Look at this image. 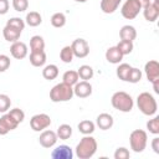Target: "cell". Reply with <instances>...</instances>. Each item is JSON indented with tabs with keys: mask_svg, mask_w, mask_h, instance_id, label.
<instances>
[{
	"mask_svg": "<svg viewBox=\"0 0 159 159\" xmlns=\"http://www.w3.org/2000/svg\"><path fill=\"white\" fill-rule=\"evenodd\" d=\"M97 148H98L97 140L91 134L84 135L76 145V155L80 159H89L96 154Z\"/></svg>",
	"mask_w": 159,
	"mask_h": 159,
	"instance_id": "1",
	"label": "cell"
},
{
	"mask_svg": "<svg viewBox=\"0 0 159 159\" xmlns=\"http://www.w3.org/2000/svg\"><path fill=\"white\" fill-rule=\"evenodd\" d=\"M137 106L144 116H154L158 111V103L154 96L149 92H142L137 97Z\"/></svg>",
	"mask_w": 159,
	"mask_h": 159,
	"instance_id": "2",
	"label": "cell"
},
{
	"mask_svg": "<svg viewBox=\"0 0 159 159\" xmlns=\"http://www.w3.org/2000/svg\"><path fill=\"white\" fill-rule=\"evenodd\" d=\"M111 103L114 109L123 112V113L130 112L134 107V101H133L132 96L124 91H118V92L113 93V96L111 98Z\"/></svg>",
	"mask_w": 159,
	"mask_h": 159,
	"instance_id": "3",
	"label": "cell"
},
{
	"mask_svg": "<svg viewBox=\"0 0 159 159\" xmlns=\"http://www.w3.org/2000/svg\"><path fill=\"white\" fill-rule=\"evenodd\" d=\"M73 96H75L73 94V87L67 84V83H65V82L57 83L50 91V99L53 103L71 101Z\"/></svg>",
	"mask_w": 159,
	"mask_h": 159,
	"instance_id": "4",
	"label": "cell"
},
{
	"mask_svg": "<svg viewBox=\"0 0 159 159\" xmlns=\"http://www.w3.org/2000/svg\"><path fill=\"white\" fill-rule=\"evenodd\" d=\"M130 149L135 153H142L148 144V134L143 129H134L129 135Z\"/></svg>",
	"mask_w": 159,
	"mask_h": 159,
	"instance_id": "5",
	"label": "cell"
},
{
	"mask_svg": "<svg viewBox=\"0 0 159 159\" xmlns=\"http://www.w3.org/2000/svg\"><path fill=\"white\" fill-rule=\"evenodd\" d=\"M142 11V5L138 0H125L120 7V14L127 20H133Z\"/></svg>",
	"mask_w": 159,
	"mask_h": 159,
	"instance_id": "6",
	"label": "cell"
},
{
	"mask_svg": "<svg viewBox=\"0 0 159 159\" xmlns=\"http://www.w3.org/2000/svg\"><path fill=\"white\" fill-rule=\"evenodd\" d=\"M51 125V118L46 113H39L31 117L30 127L34 132H42Z\"/></svg>",
	"mask_w": 159,
	"mask_h": 159,
	"instance_id": "7",
	"label": "cell"
},
{
	"mask_svg": "<svg viewBox=\"0 0 159 159\" xmlns=\"http://www.w3.org/2000/svg\"><path fill=\"white\" fill-rule=\"evenodd\" d=\"M70 46H71V48L73 51L75 57L84 58L89 53V45H88V42L84 39H81V37L76 39V40H73V42Z\"/></svg>",
	"mask_w": 159,
	"mask_h": 159,
	"instance_id": "8",
	"label": "cell"
},
{
	"mask_svg": "<svg viewBox=\"0 0 159 159\" xmlns=\"http://www.w3.org/2000/svg\"><path fill=\"white\" fill-rule=\"evenodd\" d=\"M19 123L6 112L4 116L0 117V135H6L9 132L16 129Z\"/></svg>",
	"mask_w": 159,
	"mask_h": 159,
	"instance_id": "9",
	"label": "cell"
},
{
	"mask_svg": "<svg viewBox=\"0 0 159 159\" xmlns=\"http://www.w3.org/2000/svg\"><path fill=\"white\" fill-rule=\"evenodd\" d=\"M144 72L147 76V80L152 83L157 80H159V63L155 60H150L144 65Z\"/></svg>",
	"mask_w": 159,
	"mask_h": 159,
	"instance_id": "10",
	"label": "cell"
},
{
	"mask_svg": "<svg viewBox=\"0 0 159 159\" xmlns=\"http://www.w3.org/2000/svg\"><path fill=\"white\" fill-rule=\"evenodd\" d=\"M73 94L78 98H87L92 94V84L88 81H80L73 86Z\"/></svg>",
	"mask_w": 159,
	"mask_h": 159,
	"instance_id": "11",
	"label": "cell"
},
{
	"mask_svg": "<svg viewBox=\"0 0 159 159\" xmlns=\"http://www.w3.org/2000/svg\"><path fill=\"white\" fill-rule=\"evenodd\" d=\"M57 134H56V132H53V130H42V133L40 134V137H39V142H40V144L43 147V148H46V149H50V148H52L56 143H57Z\"/></svg>",
	"mask_w": 159,
	"mask_h": 159,
	"instance_id": "12",
	"label": "cell"
},
{
	"mask_svg": "<svg viewBox=\"0 0 159 159\" xmlns=\"http://www.w3.org/2000/svg\"><path fill=\"white\" fill-rule=\"evenodd\" d=\"M143 15L144 19L149 22H154L158 16H159V5H158V0L152 1L150 4H148L147 6H144L143 9Z\"/></svg>",
	"mask_w": 159,
	"mask_h": 159,
	"instance_id": "13",
	"label": "cell"
},
{
	"mask_svg": "<svg viewBox=\"0 0 159 159\" xmlns=\"http://www.w3.org/2000/svg\"><path fill=\"white\" fill-rule=\"evenodd\" d=\"M27 46L25 42H21V41H16V42H12L11 46H10V53L14 58L16 60H22L27 56Z\"/></svg>",
	"mask_w": 159,
	"mask_h": 159,
	"instance_id": "14",
	"label": "cell"
},
{
	"mask_svg": "<svg viewBox=\"0 0 159 159\" xmlns=\"http://www.w3.org/2000/svg\"><path fill=\"white\" fill-rule=\"evenodd\" d=\"M51 158L52 159H72L73 158V152L71 149V147L62 144L56 147L52 152H51Z\"/></svg>",
	"mask_w": 159,
	"mask_h": 159,
	"instance_id": "15",
	"label": "cell"
},
{
	"mask_svg": "<svg viewBox=\"0 0 159 159\" xmlns=\"http://www.w3.org/2000/svg\"><path fill=\"white\" fill-rule=\"evenodd\" d=\"M96 124L99 127V129L107 130V129H111V128L113 127L114 119H113V117H112L109 113H101V114L97 116Z\"/></svg>",
	"mask_w": 159,
	"mask_h": 159,
	"instance_id": "16",
	"label": "cell"
},
{
	"mask_svg": "<svg viewBox=\"0 0 159 159\" xmlns=\"http://www.w3.org/2000/svg\"><path fill=\"white\" fill-rule=\"evenodd\" d=\"M21 32L22 31L17 30V29H15L12 26H9V25H5V27L2 29V36H4V39L7 42H11V43L19 41V39L21 36Z\"/></svg>",
	"mask_w": 159,
	"mask_h": 159,
	"instance_id": "17",
	"label": "cell"
},
{
	"mask_svg": "<svg viewBox=\"0 0 159 159\" xmlns=\"http://www.w3.org/2000/svg\"><path fill=\"white\" fill-rule=\"evenodd\" d=\"M106 60L109 62V63H113V65H118L120 63V61L123 60V55L120 53V51L117 48V46H112L109 47L107 51H106Z\"/></svg>",
	"mask_w": 159,
	"mask_h": 159,
	"instance_id": "18",
	"label": "cell"
},
{
	"mask_svg": "<svg viewBox=\"0 0 159 159\" xmlns=\"http://www.w3.org/2000/svg\"><path fill=\"white\" fill-rule=\"evenodd\" d=\"M119 37L120 40H124V41H134L135 37H137V30L134 26L132 25H124L122 26V29L119 30Z\"/></svg>",
	"mask_w": 159,
	"mask_h": 159,
	"instance_id": "19",
	"label": "cell"
},
{
	"mask_svg": "<svg viewBox=\"0 0 159 159\" xmlns=\"http://www.w3.org/2000/svg\"><path fill=\"white\" fill-rule=\"evenodd\" d=\"M30 63L34 67H42L46 63V53L45 51H31L30 53Z\"/></svg>",
	"mask_w": 159,
	"mask_h": 159,
	"instance_id": "20",
	"label": "cell"
},
{
	"mask_svg": "<svg viewBox=\"0 0 159 159\" xmlns=\"http://www.w3.org/2000/svg\"><path fill=\"white\" fill-rule=\"evenodd\" d=\"M120 1L122 0H101V10L104 14H113L120 5Z\"/></svg>",
	"mask_w": 159,
	"mask_h": 159,
	"instance_id": "21",
	"label": "cell"
},
{
	"mask_svg": "<svg viewBox=\"0 0 159 159\" xmlns=\"http://www.w3.org/2000/svg\"><path fill=\"white\" fill-rule=\"evenodd\" d=\"M42 76L45 80L47 81H52L55 78H57L58 76V67L53 63H50V65H46L42 70Z\"/></svg>",
	"mask_w": 159,
	"mask_h": 159,
	"instance_id": "22",
	"label": "cell"
},
{
	"mask_svg": "<svg viewBox=\"0 0 159 159\" xmlns=\"http://www.w3.org/2000/svg\"><path fill=\"white\" fill-rule=\"evenodd\" d=\"M78 128V132L82 133L83 135H89L94 132L96 129V124L92 122V120H88V119H84V120H81L77 125Z\"/></svg>",
	"mask_w": 159,
	"mask_h": 159,
	"instance_id": "23",
	"label": "cell"
},
{
	"mask_svg": "<svg viewBox=\"0 0 159 159\" xmlns=\"http://www.w3.org/2000/svg\"><path fill=\"white\" fill-rule=\"evenodd\" d=\"M42 22V16L40 15V12L37 11H30L26 14V19H25V24H27L31 27H36L39 25H41Z\"/></svg>",
	"mask_w": 159,
	"mask_h": 159,
	"instance_id": "24",
	"label": "cell"
},
{
	"mask_svg": "<svg viewBox=\"0 0 159 159\" xmlns=\"http://www.w3.org/2000/svg\"><path fill=\"white\" fill-rule=\"evenodd\" d=\"M56 134H57V138H58V139L67 140V139H70L71 135H72V127H71L70 124L63 123V124H61V125L57 128Z\"/></svg>",
	"mask_w": 159,
	"mask_h": 159,
	"instance_id": "25",
	"label": "cell"
},
{
	"mask_svg": "<svg viewBox=\"0 0 159 159\" xmlns=\"http://www.w3.org/2000/svg\"><path fill=\"white\" fill-rule=\"evenodd\" d=\"M30 48L31 51H42L45 50V40L40 35H35L30 39Z\"/></svg>",
	"mask_w": 159,
	"mask_h": 159,
	"instance_id": "26",
	"label": "cell"
},
{
	"mask_svg": "<svg viewBox=\"0 0 159 159\" xmlns=\"http://www.w3.org/2000/svg\"><path fill=\"white\" fill-rule=\"evenodd\" d=\"M78 80H80L78 73H77V71H75V70H68V71H66V72L63 73V76H62V82H65V83H67V84H70V86H72V87L78 82Z\"/></svg>",
	"mask_w": 159,
	"mask_h": 159,
	"instance_id": "27",
	"label": "cell"
},
{
	"mask_svg": "<svg viewBox=\"0 0 159 159\" xmlns=\"http://www.w3.org/2000/svg\"><path fill=\"white\" fill-rule=\"evenodd\" d=\"M77 73H78V77L83 81H88L93 77L94 72H93V68L89 66V65H82L80 66V68L77 70Z\"/></svg>",
	"mask_w": 159,
	"mask_h": 159,
	"instance_id": "28",
	"label": "cell"
},
{
	"mask_svg": "<svg viewBox=\"0 0 159 159\" xmlns=\"http://www.w3.org/2000/svg\"><path fill=\"white\" fill-rule=\"evenodd\" d=\"M51 25L56 29H60V27H63L66 25V15L63 12H55L52 16H51Z\"/></svg>",
	"mask_w": 159,
	"mask_h": 159,
	"instance_id": "29",
	"label": "cell"
},
{
	"mask_svg": "<svg viewBox=\"0 0 159 159\" xmlns=\"http://www.w3.org/2000/svg\"><path fill=\"white\" fill-rule=\"evenodd\" d=\"M130 68H132V66H130L129 63H119V66L117 67V71H116L117 77H118L120 81L127 82V77H128V75H129Z\"/></svg>",
	"mask_w": 159,
	"mask_h": 159,
	"instance_id": "30",
	"label": "cell"
},
{
	"mask_svg": "<svg viewBox=\"0 0 159 159\" xmlns=\"http://www.w3.org/2000/svg\"><path fill=\"white\" fill-rule=\"evenodd\" d=\"M116 46H117V48L120 51V53H122L123 56L132 53V51H133V48H134V45H133L132 41H124V40H120Z\"/></svg>",
	"mask_w": 159,
	"mask_h": 159,
	"instance_id": "31",
	"label": "cell"
},
{
	"mask_svg": "<svg viewBox=\"0 0 159 159\" xmlns=\"http://www.w3.org/2000/svg\"><path fill=\"white\" fill-rule=\"evenodd\" d=\"M73 57H75V55H73V51H72L71 46H65L60 51V58L63 63H71Z\"/></svg>",
	"mask_w": 159,
	"mask_h": 159,
	"instance_id": "32",
	"label": "cell"
},
{
	"mask_svg": "<svg viewBox=\"0 0 159 159\" xmlns=\"http://www.w3.org/2000/svg\"><path fill=\"white\" fill-rule=\"evenodd\" d=\"M147 129L149 130V133L154 135L159 134V116H154L152 119L147 122Z\"/></svg>",
	"mask_w": 159,
	"mask_h": 159,
	"instance_id": "33",
	"label": "cell"
},
{
	"mask_svg": "<svg viewBox=\"0 0 159 159\" xmlns=\"http://www.w3.org/2000/svg\"><path fill=\"white\" fill-rule=\"evenodd\" d=\"M142 80V71L137 67H132L129 71V75L127 77V82L129 83H138Z\"/></svg>",
	"mask_w": 159,
	"mask_h": 159,
	"instance_id": "34",
	"label": "cell"
},
{
	"mask_svg": "<svg viewBox=\"0 0 159 159\" xmlns=\"http://www.w3.org/2000/svg\"><path fill=\"white\" fill-rule=\"evenodd\" d=\"M11 99L7 94L0 93V113H6L10 109Z\"/></svg>",
	"mask_w": 159,
	"mask_h": 159,
	"instance_id": "35",
	"label": "cell"
},
{
	"mask_svg": "<svg viewBox=\"0 0 159 159\" xmlns=\"http://www.w3.org/2000/svg\"><path fill=\"white\" fill-rule=\"evenodd\" d=\"M6 25H9V26H12V27H15V29H17V30H20V31H22L24 29H25V20H22L21 17H11V19H9L7 20V22H6Z\"/></svg>",
	"mask_w": 159,
	"mask_h": 159,
	"instance_id": "36",
	"label": "cell"
},
{
	"mask_svg": "<svg viewBox=\"0 0 159 159\" xmlns=\"http://www.w3.org/2000/svg\"><path fill=\"white\" fill-rule=\"evenodd\" d=\"M12 7L17 12H24L29 9V0H12Z\"/></svg>",
	"mask_w": 159,
	"mask_h": 159,
	"instance_id": "37",
	"label": "cell"
},
{
	"mask_svg": "<svg viewBox=\"0 0 159 159\" xmlns=\"http://www.w3.org/2000/svg\"><path fill=\"white\" fill-rule=\"evenodd\" d=\"M7 113H9L19 124L25 119V112H24L22 109H20V108H12V109H10Z\"/></svg>",
	"mask_w": 159,
	"mask_h": 159,
	"instance_id": "38",
	"label": "cell"
},
{
	"mask_svg": "<svg viewBox=\"0 0 159 159\" xmlns=\"http://www.w3.org/2000/svg\"><path fill=\"white\" fill-rule=\"evenodd\" d=\"M113 157H114V159H128L130 157V153L125 147H119L116 149Z\"/></svg>",
	"mask_w": 159,
	"mask_h": 159,
	"instance_id": "39",
	"label": "cell"
},
{
	"mask_svg": "<svg viewBox=\"0 0 159 159\" xmlns=\"http://www.w3.org/2000/svg\"><path fill=\"white\" fill-rule=\"evenodd\" d=\"M11 65V61H10V57L6 56V55H0V73L1 72H5Z\"/></svg>",
	"mask_w": 159,
	"mask_h": 159,
	"instance_id": "40",
	"label": "cell"
},
{
	"mask_svg": "<svg viewBox=\"0 0 159 159\" xmlns=\"http://www.w3.org/2000/svg\"><path fill=\"white\" fill-rule=\"evenodd\" d=\"M10 4L9 0H0V15H5L9 11Z\"/></svg>",
	"mask_w": 159,
	"mask_h": 159,
	"instance_id": "41",
	"label": "cell"
},
{
	"mask_svg": "<svg viewBox=\"0 0 159 159\" xmlns=\"http://www.w3.org/2000/svg\"><path fill=\"white\" fill-rule=\"evenodd\" d=\"M152 149L154 150V153L159 154V138L158 137L153 138V140H152Z\"/></svg>",
	"mask_w": 159,
	"mask_h": 159,
	"instance_id": "42",
	"label": "cell"
},
{
	"mask_svg": "<svg viewBox=\"0 0 159 159\" xmlns=\"http://www.w3.org/2000/svg\"><path fill=\"white\" fill-rule=\"evenodd\" d=\"M158 83H159V80H157V81H154V82H152V84H153V88H154V92H155V93H159V88H158Z\"/></svg>",
	"mask_w": 159,
	"mask_h": 159,
	"instance_id": "43",
	"label": "cell"
},
{
	"mask_svg": "<svg viewBox=\"0 0 159 159\" xmlns=\"http://www.w3.org/2000/svg\"><path fill=\"white\" fill-rule=\"evenodd\" d=\"M139 2H140V5H142V9L144 7V6H147L148 4H150L152 2V0H138Z\"/></svg>",
	"mask_w": 159,
	"mask_h": 159,
	"instance_id": "44",
	"label": "cell"
},
{
	"mask_svg": "<svg viewBox=\"0 0 159 159\" xmlns=\"http://www.w3.org/2000/svg\"><path fill=\"white\" fill-rule=\"evenodd\" d=\"M75 1H77V2H86L87 0H75Z\"/></svg>",
	"mask_w": 159,
	"mask_h": 159,
	"instance_id": "45",
	"label": "cell"
}]
</instances>
